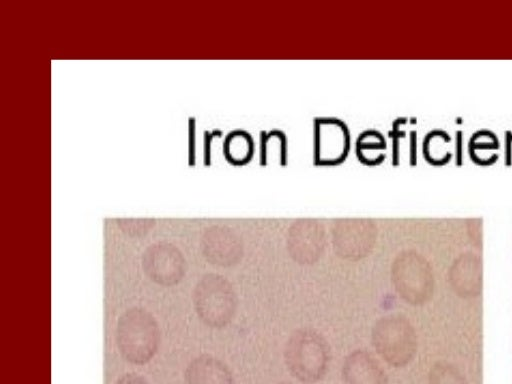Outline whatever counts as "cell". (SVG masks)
<instances>
[{
	"instance_id": "ba28073f",
	"label": "cell",
	"mask_w": 512,
	"mask_h": 384,
	"mask_svg": "<svg viewBox=\"0 0 512 384\" xmlns=\"http://www.w3.org/2000/svg\"><path fill=\"white\" fill-rule=\"evenodd\" d=\"M325 231L311 220L294 223L288 230L286 250L293 262L300 266H313L325 252Z\"/></svg>"
},
{
	"instance_id": "277c9868",
	"label": "cell",
	"mask_w": 512,
	"mask_h": 384,
	"mask_svg": "<svg viewBox=\"0 0 512 384\" xmlns=\"http://www.w3.org/2000/svg\"><path fill=\"white\" fill-rule=\"evenodd\" d=\"M371 343L377 354L390 366L400 368L414 357L417 340L413 326L402 315L378 318L371 329Z\"/></svg>"
},
{
	"instance_id": "6da1fadb",
	"label": "cell",
	"mask_w": 512,
	"mask_h": 384,
	"mask_svg": "<svg viewBox=\"0 0 512 384\" xmlns=\"http://www.w3.org/2000/svg\"><path fill=\"white\" fill-rule=\"evenodd\" d=\"M284 363L289 373L303 384H315L328 372L331 348L319 331L302 327L294 330L285 342Z\"/></svg>"
},
{
	"instance_id": "30bf717a",
	"label": "cell",
	"mask_w": 512,
	"mask_h": 384,
	"mask_svg": "<svg viewBox=\"0 0 512 384\" xmlns=\"http://www.w3.org/2000/svg\"><path fill=\"white\" fill-rule=\"evenodd\" d=\"M342 378L346 384H388L386 372L365 349H355L344 359Z\"/></svg>"
},
{
	"instance_id": "7a4b0ae2",
	"label": "cell",
	"mask_w": 512,
	"mask_h": 384,
	"mask_svg": "<svg viewBox=\"0 0 512 384\" xmlns=\"http://www.w3.org/2000/svg\"><path fill=\"white\" fill-rule=\"evenodd\" d=\"M115 341L122 358L134 365H144L156 355L161 332L155 316L145 308L130 307L118 317Z\"/></svg>"
},
{
	"instance_id": "9c48e42d",
	"label": "cell",
	"mask_w": 512,
	"mask_h": 384,
	"mask_svg": "<svg viewBox=\"0 0 512 384\" xmlns=\"http://www.w3.org/2000/svg\"><path fill=\"white\" fill-rule=\"evenodd\" d=\"M200 249L208 263L221 268L238 265L245 253L241 238L230 228L218 225L203 232Z\"/></svg>"
},
{
	"instance_id": "7c38bea8",
	"label": "cell",
	"mask_w": 512,
	"mask_h": 384,
	"mask_svg": "<svg viewBox=\"0 0 512 384\" xmlns=\"http://www.w3.org/2000/svg\"><path fill=\"white\" fill-rule=\"evenodd\" d=\"M154 221L151 219H141V220H127L121 219L118 220V225L121 230L131 237H141L145 235L150 228L153 226Z\"/></svg>"
},
{
	"instance_id": "4fadbf2b",
	"label": "cell",
	"mask_w": 512,
	"mask_h": 384,
	"mask_svg": "<svg viewBox=\"0 0 512 384\" xmlns=\"http://www.w3.org/2000/svg\"><path fill=\"white\" fill-rule=\"evenodd\" d=\"M114 384H149L141 374L129 372L121 375Z\"/></svg>"
},
{
	"instance_id": "3957f363",
	"label": "cell",
	"mask_w": 512,
	"mask_h": 384,
	"mask_svg": "<svg viewBox=\"0 0 512 384\" xmlns=\"http://www.w3.org/2000/svg\"><path fill=\"white\" fill-rule=\"evenodd\" d=\"M192 301L200 321L209 328L223 329L234 319L237 293L225 276L209 272L202 275L192 291Z\"/></svg>"
},
{
	"instance_id": "8992f818",
	"label": "cell",
	"mask_w": 512,
	"mask_h": 384,
	"mask_svg": "<svg viewBox=\"0 0 512 384\" xmlns=\"http://www.w3.org/2000/svg\"><path fill=\"white\" fill-rule=\"evenodd\" d=\"M141 265L145 275L163 287L179 284L187 270L184 254L168 241H159L147 246L141 256Z\"/></svg>"
},
{
	"instance_id": "5b68a950",
	"label": "cell",
	"mask_w": 512,
	"mask_h": 384,
	"mask_svg": "<svg viewBox=\"0 0 512 384\" xmlns=\"http://www.w3.org/2000/svg\"><path fill=\"white\" fill-rule=\"evenodd\" d=\"M391 282L398 295L411 305L424 303L431 290V274L427 262L418 253H398L390 269Z\"/></svg>"
},
{
	"instance_id": "5bb4252c",
	"label": "cell",
	"mask_w": 512,
	"mask_h": 384,
	"mask_svg": "<svg viewBox=\"0 0 512 384\" xmlns=\"http://www.w3.org/2000/svg\"><path fill=\"white\" fill-rule=\"evenodd\" d=\"M278 384H290V383H287V382H280Z\"/></svg>"
},
{
	"instance_id": "8fae6325",
	"label": "cell",
	"mask_w": 512,
	"mask_h": 384,
	"mask_svg": "<svg viewBox=\"0 0 512 384\" xmlns=\"http://www.w3.org/2000/svg\"><path fill=\"white\" fill-rule=\"evenodd\" d=\"M184 378L187 384H236L229 366L209 354L194 357L185 368Z\"/></svg>"
},
{
	"instance_id": "52a82bcc",
	"label": "cell",
	"mask_w": 512,
	"mask_h": 384,
	"mask_svg": "<svg viewBox=\"0 0 512 384\" xmlns=\"http://www.w3.org/2000/svg\"><path fill=\"white\" fill-rule=\"evenodd\" d=\"M377 230L367 220H342L332 231V246L335 255L348 262L367 258L374 250Z\"/></svg>"
}]
</instances>
